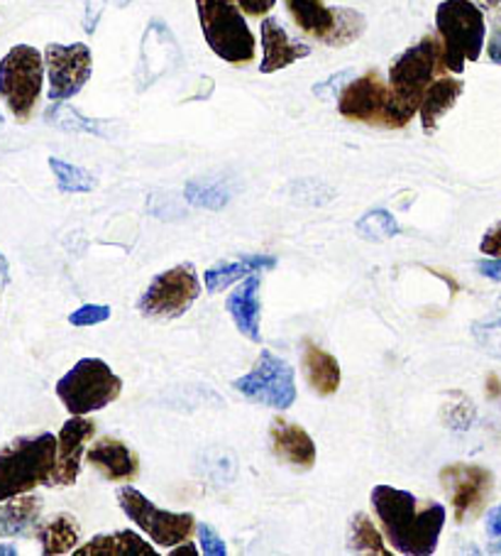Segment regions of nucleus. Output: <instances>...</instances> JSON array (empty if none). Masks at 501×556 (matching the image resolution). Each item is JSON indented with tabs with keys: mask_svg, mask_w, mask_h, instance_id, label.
<instances>
[{
	"mask_svg": "<svg viewBox=\"0 0 501 556\" xmlns=\"http://www.w3.org/2000/svg\"><path fill=\"white\" fill-rule=\"evenodd\" d=\"M491 552H501V536L494 542V546H491Z\"/></svg>",
	"mask_w": 501,
	"mask_h": 556,
	"instance_id": "nucleus-44",
	"label": "nucleus"
},
{
	"mask_svg": "<svg viewBox=\"0 0 501 556\" xmlns=\"http://www.w3.org/2000/svg\"><path fill=\"white\" fill-rule=\"evenodd\" d=\"M259 33H262V62H259V72L262 74L286 70V66L311 54V47L294 40L277 17H265Z\"/></svg>",
	"mask_w": 501,
	"mask_h": 556,
	"instance_id": "nucleus-18",
	"label": "nucleus"
},
{
	"mask_svg": "<svg viewBox=\"0 0 501 556\" xmlns=\"http://www.w3.org/2000/svg\"><path fill=\"white\" fill-rule=\"evenodd\" d=\"M487 534L491 540H499L501 536V505H494L487 513Z\"/></svg>",
	"mask_w": 501,
	"mask_h": 556,
	"instance_id": "nucleus-39",
	"label": "nucleus"
},
{
	"mask_svg": "<svg viewBox=\"0 0 501 556\" xmlns=\"http://www.w3.org/2000/svg\"><path fill=\"white\" fill-rule=\"evenodd\" d=\"M442 491L448 493L455 520L462 525L477 517L487 505L494 478L487 468L475 464H452L440 471Z\"/></svg>",
	"mask_w": 501,
	"mask_h": 556,
	"instance_id": "nucleus-13",
	"label": "nucleus"
},
{
	"mask_svg": "<svg viewBox=\"0 0 501 556\" xmlns=\"http://www.w3.org/2000/svg\"><path fill=\"white\" fill-rule=\"evenodd\" d=\"M304 376L308 386L316 392V395L327 397L335 395L341 388V363L333 353L323 351L316 343H306L304 346Z\"/></svg>",
	"mask_w": 501,
	"mask_h": 556,
	"instance_id": "nucleus-24",
	"label": "nucleus"
},
{
	"mask_svg": "<svg viewBox=\"0 0 501 556\" xmlns=\"http://www.w3.org/2000/svg\"><path fill=\"white\" fill-rule=\"evenodd\" d=\"M123 380L101 358H81L66 376L56 382V397L69 415H91L101 412L120 397Z\"/></svg>",
	"mask_w": 501,
	"mask_h": 556,
	"instance_id": "nucleus-8",
	"label": "nucleus"
},
{
	"mask_svg": "<svg viewBox=\"0 0 501 556\" xmlns=\"http://www.w3.org/2000/svg\"><path fill=\"white\" fill-rule=\"evenodd\" d=\"M475 3L487 13H494V15L501 13V0H475Z\"/></svg>",
	"mask_w": 501,
	"mask_h": 556,
	"instance_id": "nucleus-42",
	"label": "nucleus"
},
{
	"mask_svg": "<svg viewBox=\"0 0 501 556\" xmlns=\"http://www.w3.org/2000/svg\"><path fill=\"white\" fill-rule=\"evenodd\" d=\"M76 556H157V549L142 540L138 532L120 530L108 534H95L84 546H76Z\"/></svg>",
	"mask_w": 501,
	"mask_h": 556,
	"instance_id": "nucleus-23",
	"label": "nucleus"
},
{
	"mask_svg": "<svg viewBox=\"0 0 501 556\" xmlns=\"http://www.w3.org/2000/svg\"><path fill=\"white\" fill-rule=\"evenodd\" d=\"M196 532H198L201 552H204L206 556H226L228 554V546L223 542V536H220L218 530H214V527L196 525Z\"/></svg>",
	"mask_w": 501,
	"mask_h": 556,
	"instance_id": "nucleus-33",
	"label": "nucleus"
},
{
	"mask_svg": "<svg viewBox=\"0 0 501 556\" xmlns=\"http://www.w3.org/2000/svg\"><path fill=\"white\" fill-rule=\"evenodd\" d=\"M436 30L448 72L462 74L467 62H477L485 50L487 21L475 0H442L436 11Z\"/></svg>",
	"mask_w": 501,
	"mask_h": 556,
	"instance_id": "nucleus-4",
	"label": "nucleus"
},
{
	"mask_svg": "<svg viewBox=\"0 0 501 556\" xmlns=\"http://www.w3.org/2000/svg\"><path fill=\"white\" fill-rule=\"evenodd\" d=\"M56 437L50 431L17 437L0 448V503L52 483Z\"/></svg>",
	"mask_w": 501,
	"mask_h": 556,
	"instance_id": "nucleus-2",
	"label": "nucleus"
},
{
	"mask_svg": "<svg viewBox=\"0 0 501 556\" xmlns=\"http://www.w3.org/2000/svg\"><path fill=\"white\" fill-rule=\"evenodd\" d=\"M42 497L40 495H15L0 505V536H30L40 525Z\"/></svg>",
	"mask_w": 501,
	"mask_h": 556,
	"instance_id": "nucleus-22",
	"label": "nucleus"
},
{
	"mask_svg": "<svg viewBox=\"0 0 501 556\" xmlns=\"http://www.w3.org/2000/svg\"><path fill=\"white\" fill-rule=\"evenodd\" d=\"M274 267V257L269 255H245L240 261L230 263H218L204 273V285L210 294H218L233 287L235 282L243 280V277L255 275L257 270H269Z\"/></svg>",
	"mask_w": 501,
	"mask_h": 556,
	"instance_id": "nucleus-26",
	"label": "nucleus"
},
{
	"mask_svg": "<svg viewBox=\"0 0 501 556\" xmlns=\"http://www.w3.org/2000/svg\"><path fill=\"white\" fill-rule=\"evenodd\" d=\"M198 23L206 45L228 64H247L255 60V37L247 27L245 13L233 0H196Z\"/></svg>",
	"mask_w": 501,
	"mask_h": 556,
	"instance_id": "nucleus-5",
	"label": "nucleus"
},
{
	"mask_svg": "<svg viewBox=\"0 0 501 556\" xmlns=\"http://www.w3.org/2000/svg\"><path fill=\"white\" fill-rule=\"evenodd\" d=\"M179 60V45L175 35L169 33V27L162 21L150 23L147 33L142 40V54L138 66V89L144 91L152 81H157L159 76L169 70L171 64Z\"/></svg>",
	"mask_w": 501,
	"mask_h": 556,
	"instance_id": "nucleus-15",
	"label": "nucleus"
},
{
	"mask_svg": "<svg viewBox=\"0 0 501 556\" xmlns=\"http://www.w3.org/2000/svg\"><path fill=\"white\" fill-rule=\"evenodd\" d=\"M0 123H3V118H0Z\"/></svg>",
	"mask_w": 501,
	"mask_h": 556,
	"instance_id": "nucleus-45",
	"label": "nucleus"
},
{
	"mask_svg": "<svg viewBox=\"0 0 501 556\" xmlns=\"http://www.w3.org/2000/svg\"><path fill=\"white\" fill-rule=\"evenodd\" d=\"M286 11L304 35L323 45L333 42V35L338 30V8L325 5L323 0H286Z\"/></svg>",
	"mask_w": 501,
	"mask_h": 556,
	"instance_id": "nucleus-19",
	"label": "nucleus"
},
{
	"mask_svg": "<svg viewBox=\"0 0 501 556\" xmlns=\"http://www.w3.org/2000/svg\"><path fill=\"white\" fill-rule=\"evenodd\" d=\"M50 167L56 177V187H60L64 194H89L95 187V177L89 169L69 165V162L56 157H50Z\"/></svg>",
	"mask_w": 501,
	"mask_h": 556,
	"instance_id": "nucleus-30",
	"label": "nucleus"
},
{
	"mask_svg": "<svg viewBox=\"0 0 501 556\" xmlns=\"http://www.w3.org/2000/svg\"><path fill=\"white\" fill-rule=\"evenodd\" d=\"M338 111L343 118L384 130L407 128L416 116L397 99L391 84L384 81L380 72H368L345 84L338 96Z\"/></svg>",
	"mask_w": 501,
	"mask_h": 556,
	"instance_id": "nucleus-3",
	"label": "nucleus"
},
{
	"mask_svg": "<svg viewBox=\"0 0 501 556\" xmlns=\"http://www.w3.org/2000/svg\"><path fill=\"white\" fill-rule=\"evenodd\" d=\"M355 231H358L360 238L364 241H389V238H397L401 233V228L397 224L394 214H389L387 208H372L364 214L358 224H355Z\"/></svg>",
	"mask_w": 501,
	"mask_h": 556,
	"instance_id": "nucleus-29",
	"label": "nucleus"
},
{
	"mask_svg": "<svg viewBox=\"0 0 501 556\" xmlns=\"http://www.w3.org/2000/svg\"><path fill=\"white\" fill-rule=\"evenodd\" d=\"M475 267H477L479 275L487 277V280L501 282V257H489L487 255V261H479Z\"/></svg>",
	"mask_w": 501,
	"mask_h": 556,
	"instance_id": "nucleus-38",
	"label": "nucleus"
},
{
	"mask_svg": "<svg viewBox=\"0 0 501 556\" xmlns=\"http://www.w3.org/2000/svg\"><path fill=\"white\" fill-rule=\"evenodd\" d=\"M487 54L491 62L501 64V30H494V35H491V40L487 45Z\"/></svg>",
	"mask_w": 501,
	"mask_h": 556,
	"instance_id": "nucleus-40",
	"label": "nucleus"
},
{
	"mask_svg": "<svg viewBox=\"0 0 501 556\" xmlns=\"http://www.w3.org/2000/svg\"><path fill=\"white\" fill-rule=\"evenodd\" d=\"M442 74H448V66L446 60H442L440 37L426 35L391 62L389 84L394 93H397V99L407 105L409 111L419 113L428 86Z\"/></svg>",
	"mask_w": 501,
	"mask_h": 556,
	"instance_id": "nucleus-6",
	"label": "nucleus"
},
{
	"mask_svg": "<svg viewBox=\"0 0 501 556\" xmlns=\"http://www.w3.org/2000/svg\"><path fill=\"white\" fill-rule=\"evenodd\" d=\"M44 54L30 45H15L0 60V99L17 123L33 118L44 86Z\"/></svg>",
	"mask_w": 501,
	"mask_h": 556,
	"instance_id": "nucleus-7",
	"label": "nucleus"
},
{
	"mask_svg": "<svg viewBox=\"0 0 501 556\" xmlns=\"http://www.w3.org/2000/svg\"><path fill=\"white\" fill-rule=\"evenodd\" d=\"M184 197L191 206L220 211L228 206L230 189L218 179L216 181L214 179H196V181H189L184 189Z\"/></svg>",
	"mask_w": 501,
	"mask_h": 556,
	"instance_id": "nucleus-28",
	"label": "nucleus"
},
{
	"mask_svg": "<svg viewBox=\"0 0 501 556\" xmlns=\"http://www.w3.org/2000/svg\"><path fill=\"white\" fill-rule=\"evenodd\" d=\"M462 91H465V81L448 74L438 76V79L428 86V91L423 96L421 109H419L421 128L426 136H433V132L438 130V123L448 111H452V105L458 103Z\"/></svg>",
	"mask_w": 501,
	"mask_h": 556,
	"instance_id": "nucleus-21",
	"label": "nucleus"
},
{
	"mask_svg": "<svg viewBox=\"0 0 501 556\" xmlns=\"http://www.w3.org/2000/svg\"><path fill=\"white\" fill-rule=\"evenodd\" d=\"M132 3V0H115V5H118V8H128Z\"/></svg>",
	"mask_w": 501,
	"mask_h": 556,
	"instance_id": "nucleus-43",
	"label": "nucleus"
},
{
	"mask_svg": "<svg viewBox=\"0 0 501 556\" xmlns=\"http://www.w3.org/2000/svg\"><path fill=\"white\" fill-rule=\"evenodd\" d=\"M233 388L255 405L272 409H288L296 402L294 368L272 351L259 353L255 368L233 380Z\"/></svg>",
	"mask_w": 501,
	"mask_h": 556,
	"instance_id": "nucleus-11",
	"label": "nucleus"
},
{
	"mask_svg": "<svg viewBox=\"0 0 501 556\" xmlns=\"http://www.w3.org/2000/svg\"><path fill=\"white\" fill-rule=\"evenodd\" d=\"M95 437V425L81 415H72L64 421L56 437V464L50 488H69L81 473V462L86 456V444Z\"/></svg>",
	"mask_w": 501,
	"mask_h": 556,
	"instance_id": "nucleus-14",
	"label": "nucleus"
},
{
	"mask_svg": "<svg viewBox=\"0 0 501 556\" xmlns=\"http://www.w3.org/2000/svg\"><path fill=\"white\" fill-rule=\"evenodd\" d=\"M269 441H272V452L277 454L279 462H284L292 468H298V471H308V468H313L316 444L304 427L279 417L269 425Z\"/></svg>",
	"mask_w": 501,
	"mask_h": 556,
	"instance_id": "nucleus-17",
	"label": "nucleus"
},
{
	"mask_svg": "<svg viewBox=\"0 0 501 556\" xmlns=\"http://www.w3.org/2000/svg\"><path fill=\"white\" fill-rule=\"evenodd\" d=\"M108 5V0H86V15H84V27L86 33H95V27L101 23V15Z\"/></svg>",
	"mask_w": 501,
	"mask_h": 556,
	"instance_id": "nucleus-35",
	"label": "nucleus"
},
{
	"mask_svg": "<svg viewBox=\"0 0 501 556\" xmlns=\"http://www.w3.org/2000/svg\"><path fill=\"white\" fill-rule=\"evenodd\" d=\"M108 319H111V306L108 304H84L81 309H76L69 316V324L84 329V326H95V324H103Z\"/></svg>",
	"mask_w": 501,
	"mask_h": 556,
	"instance_id": "nucleus-32",
	"label": "nucleus"
},
{
	"mask_svg": "<svg viewBox=\"0 0 501 556\" xmlns=\"http://www.w3.org/2000/svg\"><path fill=\"white\" fill-rule=\"evenodd\" d=\"M118 503L128 520L140 527V530L150 536L154 544L171 549V546L184 544L191 540L196 530V520L191 513H169L147 501L138 488L120 485L118 488Z\"/></svg>",
	"mask_w": 501,
	"mask_h": 556,
	"instance_id": "nucleus-9",
	"label": "nucleus"
},
{
	"mask_svg": "<svg viewBox=\"0 0 501 556\" xmlns=\"http://www.w3.org/2000/svg\"><path fill=\"white\" fill-rule=\"evenodd\" d=\"M233 3L249 17H265L267 13H272L277 0H233Z\"/></svg>",
	"mask_w": 501,
	"mask_h": 556,
	"instance_id": "nucleus-36",
	"label": "nucleus"
},
{
	"mask_svg": "<svg viewBox=\"0 0 501 556\" xmlns=\"http://www.w3.org/2000/svg\"><path fill=\"white\" fill-rule=\"evenodd\" d=\"M47 123H52V126L62 128V130H69V132H91V136H105V126L101 121H91V118H84L79 111L69 109V105H64V101L54 103L50 111H47Z\"/></svg>",
	"mask_w": 501,
	"mask_h": 556,
	"instance_id": "nucleus-31",
	"label": "nucleus"
},
{
	"mask_svg": "<svg viewBox=\"0 0 501 556\" xmlns=\"http://www.w3.org/2000/svg\"><path fill=\"white\" fill-rule=\"evenodd\" d=\"M348 552L352 554H380V556H389V549L384 546L382 534L377 530V525L372 522V517L368 513H358L350 520L348 527Z\"/></svg>",
	"mask_w": 501,
	"mask_h": 556,
	"instance_id": "nucleus-27",
	"label": "nucleus"
},
{
	"mask_svg": "<svg viewBox=\"0 0 501 556\" xmlns=\"http://www.w3.org/2000/svg\"><path fill=\"white\" fill-rule=\"evenodd\" d=\"M201 282L194 265H177L154 277L142 292L138 309L147 319H179L198 300Z\"/></svg>",
	"mask_w": 501,
	"mask_h": 556,
	"instance_id": "nucleus-10",
	"label": "nucleus"
},
{
	"mask_svg": "<svg viewBox=\"0 0 501 556\" xmlns=\"http://www.w3.org/2000/svg\"><path fill=\"white\" fill-rule=\"evenodd\" d=\"M35 536L40 540L44 556H60L76 549V544L81 540V530L76 517L69 513H56L37 525Z\"/></svg>",
	"mask_w": 501,
	"mask_h": 556,
	"instance_id": "nucleus-25",
	"label": "nucleus"
},
{
	"mask_svg": "<svg viewBox=\"0 0 501 556\" xmlns=\"http://www.w3.org/2000/svg\"><path fill=\"white\" fill-rule=\"evenodd\" d=\"M372 507L394 552L431 556L438 549L440 532L448 520L446 505L423 503L401 488L374 485Z\"/></svg>",
	"mask_w": 501,
	"mask_h": 556,
	"instance_id": "nucleus-1",
	"label": "nucleus"
},
{
	"mask_svg": "<svg viewBox=\"0 0 501 556\" xmlns=\"http://www.w3.org/2000/svg\"><path fill=\"white\" fill-rule=\"evenodd\" d=\"M86 462L99 468L113 483H134L140 476V458L128 444L115 437H101L86 452Z\"/></svg>",
	"mask_w": 501,
	"mask_h": 556,
	"instance_id": "nucleus-16",
	"label": "nucleus"
},
{
	"mask_svg": "<svg viewBox=\"0 0 501 556\" xmlns=\"http://www.w3.org/2000/svg\"><path fill=\"white\" fill-rule=\"evenodd\" d=\"M479 251L489 257H501V220L497 226H491L479 243Z\"/></svg>",
	"mask_w": 501,
	"mask_h": 556,
	"instance_id": "nucleus-37",
	"label": "nucleus"
},
{
	"mask_svg": "<svg viewBox=\"0 0 501 556\" xmlns=\"http://www.w3.org/2000/svg\"><path fill=\"white\" fill-rule=\"evenodd\" d=\"M171 556H196L198 554V549L191 542H184V544H177V546H171V552H169Z\"/></svg>",
	"mask_w": 501,
	"mask_h": 556,
	"instance_id": "nucleus-41",
	"label": "nucleus"
},
{
	"mask_svg": "<svg viewBox=\"0 0 501 556\" xmlns=\"http://www.w3.org/2000/svg\"><path fill=\"white\" fill-rule=\"evenodd\" d=\"M226 306L243 337H247L255 343L262 341V333H259V316H262V309H259V275L257 273L245 277V280L228 294Z\"/></svg>",
	"mask_w": 501,
	"mask_h": 556,
	"instance_id": "nucleus-20",
	"label": "nucleus"
},
{
	"mask_svg": "<svg viewBox=\"0 0 501 556\" xmlns=\"http://www.w3.org/2000/svg\"><path fill=\"white\" fill-rule=\"evenodd\" d=\"M47 79H50V99L52 103L69 101L91 79L93 54L89 45H47L44 50Z\"/></svg>",
	"mask_w": 501,
	"mask_h": 556,
	"instance_id": "nucleus-12",
	"label": "nucleus"
},
{
	"mask_svg": "<svg viewBox=\"0 0 501 556\" xmlns=\"http://www.w3.org/2000/svg\"><path fill=\"white\" fill-rule=\"evenodd\" d=\"M350 74H352V72H338V74H333L331 79L316 84V86H313V93L318 96V99H323V101L333 99V96H341L343 86L348 84V79H350Z\"/></svg>",
	"mask_w": 501,
	"mask_h": 556,
	"instance_id": "nucleus-34",
	"label": "nucleus"
}]
</instances>
